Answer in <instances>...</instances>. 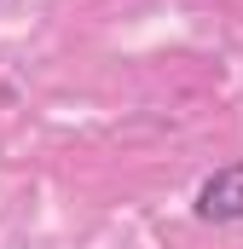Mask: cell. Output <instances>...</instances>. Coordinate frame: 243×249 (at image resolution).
<instances>
[{
    "label": "cell",
    "mask_w": 243,
    "mask_h": 249,
    "mask_svg": "<svg viewBox=\"0 0 243 249\" xmlns=\"http://www.w3.org/2000/svg\"><path fill=\"white\" fill-rule=\"evenodd\" d=\"M197 214L226 226V220H243V162H226L214 168L203 186H197Z\"/></svg>",
    "instance_id": "6da1fadb"
}]
</instances>
